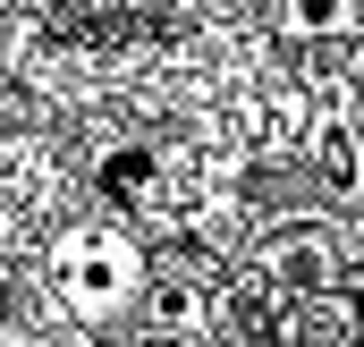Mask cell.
<instances>
[{
	"label": "cell",
	"mask_w": 364,
	"mask_h": 347,
	"mask_svg": "<svg viewBox=\"0 0 364 347\" xmlns=\"http://www.w3.org/2000/svg\"><path fill=\"white\" fill-rule=\"evenodd\" d=\"M279 279H288V288H331V255H322V237H288Z\"/></svg>",
	"instance_id": "cell-4"
},
{
	"label": "cell",
	"mask_w": 364,
	"mask_h": 347,
	"mask_svg": "<svg viewBox=\"0 0 364 347\" xmlns=\"http://www.w3.org/2000/svg\"><path fill=\"white\" fill-rule=\"evenodd\" d=\"M288 26H296V34H314V43H331V34H348V26H356V0H288Z\"/></svg>",
	"instance_id": "cell-3"
},
{
	"label": "cell",
	"mask_w": 364,
	"mask_h": 347,
	"mask_svg": "<svg viewBox=\"0 0 364 347\" xmlns=\"http://www.w3.org/2000/svg\"><path fill=\"white\" fill-rule=\"evenodd\" d=\"M102 186H110L119 203H153V195H161V161H153L144 144H127V153L102 161Z\"/></svg>",
	"instance_id": "cell-2"
},
{
	"label": "cell",
	"mask_w": 364,
	"mask_h": 347,
	"mask_svg": "<svg viewBox=\"0 0 364 347\" xmlns=\"http://www.w3.org/2000/svg\"><path fill=\"white\" fill-rule=\"evenodd\" d=\"M314 153H322L331 186H356V144H348V127H314Z\"/></svg>",
	"instance_id": "cell-5"
},
{
	"label": "cell",
	"mask_w": 364,
	"mask_h": 347,
	"mask_svg": "<svg viewBox=\"0 0 364 347\" xmlns=\"http://www.w3.org/2000/svg\"><path fill=\"white\" fill-rule=\"evenodd\" d=\"M144 347H178V339H144Z\"/></svg>",
	"instance_id": "cell-6"
},
{
	"label": "cell",
	"mask_w": 364,
	"mask_h": 347,
	"mask_svg": "<svg viewBox=\"0 0 364 347\" xmlns=\"http://www.w3.org/2000/svg\"><path fill=\"white\" fill-rule=\"evenodd\" d=\"M136 279H144V262H136V246H127L119 229H77V237L51 255V288H60L77 314H119V305L136 297Z\"/></svg>",
	"instance_id": "cell-1"
}]
</instances>
